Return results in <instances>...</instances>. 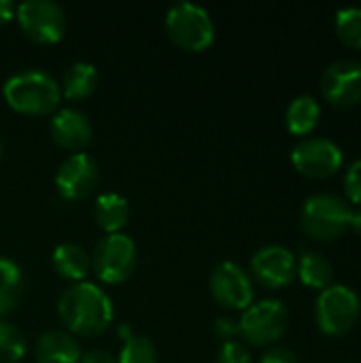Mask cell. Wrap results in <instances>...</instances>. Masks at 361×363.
Returning <instances> with one entry per match:
<instances>
[{
    "instance_id": "2",
    "label": "cell",
    "mask_w": 361,
    "mask_h": 363,
    "mask_svg": "<svg viewBox=\"0 0 361 363\" xmlns=\"http://www.w3.org/2000/svg\"><path fill=\"white\" fill-rule=\"evenodd\" d=\"M2 96L13 111L30 117H43L57 108L62 91L53 74L40 68H28L4 81Z\"/></svg>"
},
{
    "instance_id": "4",
    "label": "cell",
    "mask_w": 361,
    "mask_h": 363,
    "mask_svg": "<svg viewBox=\"0 0 361 363\" xmlns=\"http://www.w3.org/2000/svg\"><path fill=\"white\" fill-rule=\"evenodd\" d=\"M351 215L353 211L347 200L334 194H315L304 202L300 211V225L309 238L330 242L349 230Z\"/></svg>"
},
{
    "instance_id": "30",
    "label": "cell",
    "mask_w": 361,
    "mask_h": 363,
    "mask_svg": "<svg viewBox=\"0 0 361 363\" xmlns=\"http://www.w3.org/2000/svg\"><path fill=\"white\" fill-rule=\"evenodd\" d=\"M17 4L13 0H0V23H6L15 17Z\"/></svg>"
},
{
    "instance_id": "3",
    "label": "cell",
    "mask_w": 361,
    "mask_h": 363,
    "mask_svg": "<svg viewBox=\"0 0 361 363\" xmlns=\"http://www.w3.org/2000/svg\"><path fill=\"white\" fill-rule=\"evenodd\" d=\"M166 32L170 40L191 53L209 49L215 40V23L211 13L189 0L177 2L166 11L164 17Z\"/></svg>"
},
{
    "instance_id": "24",
    "label": "cell",
    "mask_w": 361,
    "mask_h": 363,
    "mask_svg": "<svg viewBox=\"0 0 361 363\" xmlns=\"http://www.w3.org/2000/svg\"><path fill=\"white\" fill-rule=\"evenodd\" d=\"M26 351H28V338H26V334L15 323L0 319V362H19L26 355Z\"/></svg>"
},
{
    "instance_id": "23",
    "label": "cell",
    "mask_w": 361,
    "mask_h": 363,
    "mask_svg": "<svg viewBox=\"0 0 361 363\" xmlns=\"http://www.w3.org/2000/svg\"><path fill=\"white\" fill-rule=\"evenodd\" d=\"M334 32L349 49H361V6L340 9L334 17Z\"/></svg>"
},
{
    "instance_id": "6",
    "label": "cell",
    "mask_w": 361,
    "mask_h": 363,
    "mask_svg": "<svg viewBox=\"0 0 361 363\" xmlns=\"http://www.w3.org/2000/svg\"><path fill=\"white\" fill-rule=\"evenodd\" d=\"M287 325H289L287 306L274 298L253 302L247 311H243V317L238 321L240 336L253 347L274 345L285 336Z\"/></svg>"
},
{
    "instance_id": "15",
    "label": "cell",
    "mask_w": 361,
    "mask_h": 363,
    "mask_svg": "<svg viewBox=\"0 0 361 363\" xmlns=\"http://www.w3.org/2000/svg\"><path fill=\"white\" fill-rule=\"evenodd\" d=\"M81 345L66 330H47L34 347L36 363H79Z\"/></svg>"
},
{
    "instance_id": "1",
    "label": "cell",
    "mask_w": 361,
    "mask_h": 363,
    "mask_svg": "<svg viewBox=\"0 0 361 363\" xmlns=\"http://www.w3.org/2000/svg\"><path fill=\"white\" fill-rule=\"evenodd\" d=\"M57 315L66 330L77 336H100L115 317L113 300L96 283L81 281L62 291Z\"/></svg>"
},
{
    "instance_id": "11",
    "label": "cell",
    "mask_w": 361,
    "mask_h": 363,
    "mask_svg": "<svg viewBox=\"0 0 361 363\" xmlns=\"http://www.w3.org/2000/svg\"><path fill=\"white\" fill-rule=\"evenodd\" d=\"M55 189L64 200H83L87 198L100 183V166L98 162L79 151L70 153L62 160L55 172Z\"/></svg>"
},
{
    "instance_id": "21",
    "label": "cell",
    "mask_w": 361,
    "mask_h": 363,
    "mask_svg": "<svg viewBox=\"0 0 361 363\" xmlns=\"http://www.w3.org/2000/svg\"><path fill=\"white\" fill-rule=\"evenodd\" d=\"M296 277H300V281L306 287L323 291L334 281V266H332V262L326 255H321L317 251H304L300 255L298 274Z\"/></svg>"
},
{
    "instance_id": "5",
    "label": "cell",
    "mask_w": 361,
    "mask_h": 363,
    "mask_svg": "<svg viewBox=\"0 0 361 363\" xmlns=\"http://www.w3.org/2000/svg\"><path fill=\"white\" fill-rule=\"evenodd\" d=\"M361 302L347 285L332 283L319 291L315 302V319L326 336H345L360 321Z\"/></svg>"
},
{
    "instance_id": "25",
    "label": "cell",
    "mask_w": 361,
    "mask_h": 363,
    "mask_svg": "<svg viewBox=\"0 0 361 363\" xmlns=\"http://www.w3.org/2000/svg\"><path fill=\"white\" fill-rule=\"evenodd\" d=\"M215 363H251V353L238 340L221 342L215 355Z\"/></svg>"
},
{
    "instance_id": "13",
    "label": "cell",
    "mask_w": 361,
    "mask_h": 363,
    "mask_svg": "<svg viewBox=\"0 0 361 363\" xmlns=\"http://www.w3.org/2000/svg\"><path fill=\"white\" fill-rule=\"evenodd\" d=\"M323 98L338 108H351L361 102V62L336 60L321 74Z\"/></svg>"
},
{
    "instance_id": "27",
    "label": "cell",
    "mask_w": 361,
    "mask_h": 363,
    "mask_svg": "<svg viewBox=\"0 0 361 363\" xmlns=\"http://www.w3.org/2000/svg\"><path fill=\"white\" fill-rule=\"evenodd\" d=\"M215 334H217L223 342L236 340V336H240L238 321H236V319H230V317H221V319H217V321H215Z\"/></svg>"
},
{
    "instance_id": "9",
    "label": "cell",
    "mask_w": 361,
    "mask_h": 363,
    "mask_svg": "<svg viewBox=\"0 0 361 363\" xmlns=\"http://www.w3.org/2000/svg\"><path fill=\"white\" fill-rule=\"evenodd\" d=\"M209 289L213 300L228 311H247L253 304V281L236 262H221L209 277Z\"/></svg>"
},
{
    "instance_id": "8",
    "label": "cell",
    "mask_w": 361,
    "mask_h": 363,
    "mask_svg": "<svg viewBox=\"0 0 361 363\" xmlns=\"http://www.w3.org/2000/svg\"><path fill=\"white\" fill-rule=\"evenodd\" d=\"M23 34L38 45H53L66 32V13L53 0H23L15 9Z\"/></svg>"
},
{
    "instance_id": "17",
    "label": "cell",
    "mask_w": 361,
    "mask_h": 363,
    "mask_svg": "<svg viewBox=\"0 0 361 363\" xmlns=\"http://www.w3.org/2000/svg\"><path fill=\"white\" fill-rule=\"evenodd\" d=\"M94 219H96L98 228L104 230L106 234H119L121 228L130 219L128 198L121 194H115V191H106V194L98 196V200L94 204Z\"/></svg>"
},
{
    "instance_id": "28",
    "label": "cell",
    "mask_w": 361,
    "mask_h": 363,
    "mask_svg": "<svg viewBox=\"0 0 361 363\" xmlns=\"http://www.w3.org/2000/svg\"><path fill=\"white\" fill-rule=\"evenodd\" d=\"M260 363H300V362H298V357L294 355V351H289V349H285V347H272V349H268V351L262 355Z\"/></svg>"
},
{
    "instance_id": "22",
    "label": "cell",
    "mask_w": 361,
    "mask_h": 363,
    "mask_svg": "<svg viewBox=\"0 0 361 363\" xmlns=\"http://www.w3.org/2000/svg\"><path fill=\"white\" fill-rule=\"evenodd\" d=\"M121 332H123L126 340L119 351L117 363H157V349L147 336L130 334L128 328L119 330V334Z\"/></svg>"
},
{
    "instance_id": "31",
    "label": "cell",
    "mask_w": 361,
    "mask_h": 363,
    "mask_svg": "<svg viewBox=\"0 0 361 363\" xmlns=\"http://www.w3.org/2000/svg\"><path fill=\"white\" fill-rule=\"evenodd\" d=\"M349 228H351V230H353V232H355V234L361 238V208L351 215V225H349Z\"/></svg>"
},
{
    "instance_id": "32",
    "label": "cell",
    "mask_w": 361,
    "mask_h": 363,
    "mask_svg": "<svg viewBox=\"0 0 361 363\" xmlns=\"http://www.w3.org/2000/svg\"><path fill=\"white\" fill-rule=\"evenodd\" d=\"M2 155H4V143L0 140V160H2Z\"/></svg>"
},
{
    "instance_id": "14",
    "label": "cell",
    "mask_w": 361,
    "mask_h": 363,
    "mask_svg": "<svg viewBox=\"0 0 361 363\" xmlns=\"http://www.w3.org/2000/svg\"><path fill=\"white\" fill-rule=\"evenodd\" d=\"M49 132L62 149L79 153L91 140V121L79 108H60L51 115Z\"/></svg>"
},
{
    "instance_id": "10",
    "label": "cell",
    "mask_w": 361,
    "mask_h": 363,
    "mask_svg": "<svg viewBox=\"0 0 361 363\" xmlns=\"http://www.w3.org/2000/svg\"><path fill=\"white\" fill-rule=\"evenodd\" d=\"M343 149L323 136H311L300 140L291 151L294 168L309 179H328L343 168Z\"/></svg>"
},
{
    "instance_id": "7",
    "label": "cell",
    "mask_w": 361,
    "mask_h": 363,
    "mask_svg": "<svg viewBox=\"0 0 361 363\" xmlns=\"http://www.w3.org/2000/svg\"><path fill=\"white\" fill-rule=\"evenodd\" d=\"M138 262L136 245L126 234L102 236L91 251V268L102 283L115 285L132 277Z\"/></svg>"
},
{
    "instance_id": "26",
    "label": "cell",
    "mask_w": 361,
    "mask_h": 363,
    "mask_svg": "<svg viewBox=\"0 0 361 363\" xmlns=\"http://www.w3.org/2000/svg\"><path fill=\"white\" fill-rule=\"evenodd\" d=\"M345 194H347V200L351 204H360L361 206V160L353 162L347 172H345Z\"/></svg>"
},
{
    "instance_id": "29",
    "label": "cell",
    "mask_w": 361,
    "mask_h": 363,
    "mask_svg": "<svg viewBox=\"0 0 361 363\" xmlns=\"http://www.w3.org/2000/svg\"><path fill=\"white\" fill-rule=\"evenodd\" d=\"M79 363H117V359L109 353V351H100V349H96V351H87V353H83L81 355V359Z\"/></svg>"
},
{
    "instance_id": "20",
    "label": "cell",
    "mask_w": 361,
    "mask_h": 363,
    "mask_svg": "<svg viewBox=\"0 0 361 363\" xmlns=\"http://www.w3.org/2000/svg\"><path fill=\"white\" fill-rule=\"evenodd\" d=\"M23 296V274L15 259L0 255V317L13 313Z\"/></svg>"
},
{
    "instance_id": "19",
    "label": "cell",
    "mask_w": 361,
    "mask_h": 363,
    "mask_svg": "<svg viewBox=\"0 0 361 363\" xmlns=\"http://www.w3.org/2000/svg\"><path fill=\"white\" fill-rule=\"evenodd\" d=\"M319 117H321L319 102L313 96L302 94L289 102L285 111V125L294 136H309L317 128Z\"/></svg>"
},
{
    "instance_id": "16",
    "label": "cell",
    "mask_w": 361,
    "mask_h": 363,
    "mask_svg": "<svg viewBox=\"0 0 361 363\" xmlns=\"http://www.w3.org/2000/svg\"><path fill=\"white\" fill-rule=\"evenodd\" d=\"M51 266L60 277L81 283L91 270V255L77 242H62L51 253Z\"/></svg>"
},
{
    "instance_id": "12",
    "label": "cell",
    "mask_w": 361,
    "mask_h": 363,
    "mask_svg": "<svg viewBox=\"0 0 361 363\" xmlns=\"http://www.w3.org/2000/svg\"><path fill=\"white\" fill-rule=\"evenodd\" d=\"M251 274L266 289H283L296 279L298 259L283 245H266L253 253Z\"/></svg>"
},
{
    "instance_id": "18",
    "label": "cell",
    "mask_w": 361,
    "mask_h": 363,
    "mask_svg": "<svg viewBox=\"0 0 361 363\" xmlns=\"http://www.w3.org/2000/svg\"><path fill=\"white\" fill-rule=\"evenodd\" d=\"M98 81H100V74L94 64L74 62L66 68L62 83H60V91L66 100H85L87 96L96 91Z\"/></svg>"
}]
</instances>
